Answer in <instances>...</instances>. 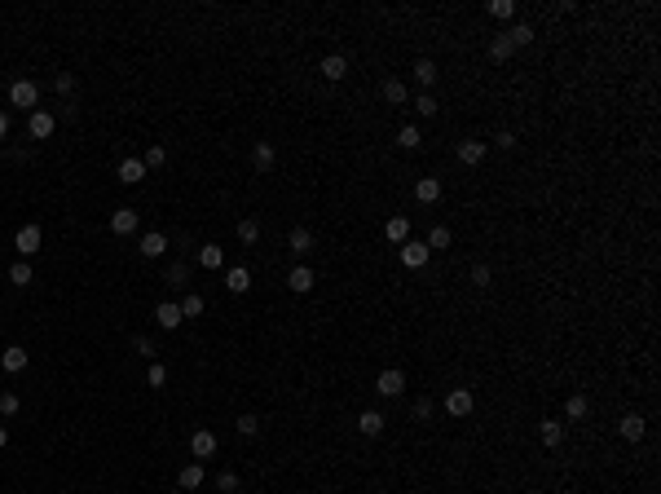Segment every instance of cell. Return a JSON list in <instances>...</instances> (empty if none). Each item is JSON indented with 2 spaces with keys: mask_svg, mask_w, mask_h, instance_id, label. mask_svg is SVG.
Returning <instances> with one entry per match:
<instances>
[{
  "mask_svg": "<svg viewBox=\"0 0 661 494\" xmlns=\"http://www.w3.org/2000/svg\"><path fill=\"white\" fill-rule=\"evenodd\" d=\"M53 89H57V93H71V89H75V76H71V71H57Z\"/></svg>",
  "mask_w": 661,
  "mask_h": 494,
  "instance_id": "bcb514c9",
  "label": "cell"
},
{
  "mask_svg": "<svg viewBox=\"0 0 661 494\" xmlns=\"http://www.w3.org/2000/svg\"><path fill=\"white\" fill-rule=\"evenodd\" d=\"M586 411H591V402H586V393H573L569 402H564V415H569V419H582Z\"/></svg>",
  "mask_w": 661,
  "mask_h": 494,
  "instance_id": "d6a6232c",
  "label": "cell"
},
{
  "mask_svg": "<svg viewBox=\"0 0 661 494\" xmlns=\"http://www.w3.org/2000/svg\"><path fill=\"white\" fill-rule=\"evenodd\" d=\"M251 164H256V173H273V164H278V150H273V141H256V150H251Z\"/></svg>",
  "mask_w": 661,
  "mask_h": 494,
  "instance_id": "7c38bea8",
  "label": "cell"
},
{
  "mask_svg": "<svg viewBox=\"0 0 661 494\" xmlns=\"http://www.w3.org/2000/svg\"><path fill=\"white\" fill-rule=\"evenodd\" d=\"M216 490H221V494H234V490H238V473H221V477H216Z\"/></svg>",
  "mask_w": 661,
  "mask_h": 494,
  "instance_id": "7bdbcfd3",
  "label": "cell"
},
{
  "mask_svg": "<svg viewBox=\"0 0 661 494\" xmlns=\"http://www.w3.org/2000/svg\"><path fill=\"white\" fill-rule=\"evenodd\" d=\"M494 146H498V150H511V146H516V132H507V128H502L498 137H494Z\"/></svg>",
  "mask_w": 661,
  "mask_h": 494,
  "instance_id": "c3c4849f",
  "label": "cell"
},
{
  "mask_svg": "<svg viewBox=\"0 0 661 494\" xmlns=\"http://www.w3.org/2000/svg\"><path fill=\"white\" fill-rule=\"evenodd\" d=\"M256 238H260V225L251 221V216H247V221H238V243H247V247H251Z\"/></svg>",
  "mask_w": 661,
  "mask_h": 494,
  "instance_id": "8d00e7d4",
  "label": "cell"
},
{
  "mask_svg": "<svg viewBox=\"0 0 661 494\" xmlns=\"http://www.w3.org/2000/svg\"><path fill=\"white\" fill-rule=\"evenodd\" d=\"M415 80H419V89H432V84H437V62H432V58H419L415 62Z\"/></svg>",
  "mask_w": 661,
  "mask_h": 494,
  "instance_id": "ffe728a7",
  "label": "cell"
},
{
  "mask_svg": "<svg viewBox=\"0 0 661 494\" xmlns=\"http://www.w3.org/2000/svg\"><path fill=\"white\" fill-rule=\"evenodd\" d=\"M428 256H432L428 243H415V238H406V243H401V265H406V270H424Z\"/></svg>",
  "mask_w": 661,
  "mask_h": 494,
  "instance_id": "8992f818",
  "label": "cell"
},
{
  "mask_svg": "<svg viewBox=\"0 0 661 494\" xmlns=\"http://www.w3.org/2000/svg\"><path fill=\"white\" fill-rule=\"evenodd\" d=\"M199 265H203V270H221V265H225V252L216 247V243H203V247H199Z\"/></svg>",
  "mask_w": 661,
  "mask_h": 494,
  "instance_id": "d4e9b609",
  "label": "cell"
},
{
  "mask_svg": "<svg viewBox=\"0 0 661 494\" xmlns=\"http://www.w3.org/2000/svg\"><path fill=\"white\" fill-rule=\"evenodd\" d=\"M225 287H230V292H234V296H243V292H247V287H251V274L243 270V265H234V270H230V274H225Z\"/></svg>",
  "mask_w": 661,
  "mask_h": 494,
  "instance_id": "cb8c5ba5",
  "label": "cell"
},
{
  "mask_svg": "<svg viewBox=\"0 0 661 494\" xmlns=\"http://www.w3.org/2000/svg\"><path fill=\"white\" fill-rule=\"evenodd\" d=\"M172 494H185V490H172Z\"/></svg>",
  "mask_w": 661,
  "mask_h": 494,
  "instance_id": "816d5d0a",
  "label": "cell"
},
{
  "mask_svg": "<svg viewBox=\"0 0 661 494\" xmlns=\"http://www.w3.org/2000/svg\"><path fill=\"white\" fill-rule=\"evenodd\" d=\"M5 446H9V428L0 424V450H5Z\"/></svg>",
  "mask_w": 661,
  "mask_h": 494,
  "instance_id": "f907efd6",
  "label": "cell"
},
{
  "mask_svg": "<svg viewBox=\"0 0 661 494\" xmlns=\"http://www.w3.org/2000/svg\"><path fill=\"white\" fill-rule=\"evenodd\" d=\"M432 411H437L432 397H419V402H415V419H432Z\"/></svg>",
  "mask_w": 661,
  "mask_h": 494,
  "instance_id": "7dc6e473",
  "label": "cell"
},
{
  "mask_svg": "<svg viewBox=\"0 0 661 494\" xmlns=\"http://www.w3.org/2000/svg\"><path fill=\"white\" fill-rule=\"evenodd\" d=\"M163 279L172 283V287H185V279H190V265H185V261H172V265H167V274H163Z\"/></svg>",
  "mask_w": 661,
  "mask_h": 494,
  "instance_id": "e575fe53",
  "label": "cell"
},
{
  "mask_svg": "<svg viewBox=\"0 0 661 494\" xmlns=\"http://www.w3.org/2000/svg\"><path fill=\"white\" fill-rule=\"evenodd\" d=\"M181 313H185V318H199V313H203V296L190 292V296L181 300Z\"/></svg>",
  "mask_w": 661,
  "mask_h": 494,
  "instance_id": "ab89813d",
  "label": "cell"
},
{
  "mask_svg": "<svg viewBox=\"0 0 661 494\" xmlns=\"http://www.w3.org/2000/svg\"><path fill=\"white\" fill-rule=\"evenodd\" d=\"M0 415H18V393H0Z\"/></svg>",
  "mask_w": 661,
  "mask_h": 494,
  "instance_id": "ee69618b",
  "label": "cell"
},
{
  "mask_svg": "<svg viewBox=\"0 0 661 494\" xmlns=\"http://www.w3.org/2000/svg\"><path fill=\"white\" fill-rule=\"evenodd\" d=\"M383 424H388V419H383L379 411H362V415H357V432H362V437H379Z\"/></svg>",
  "mask_w": 661,
  "mask_h": 494,
  "instance_id": "ac0fdd59",
  "label": "cell"
},
{
  "mask_svg": "<svg viewBox=\"0 0 661 494\" xmlns=\"http://www.w3.org/2000/svg\"><path fill=\"white\" fill-rule=\"evenodd\" d=\"M163 252H167V238H163L159 230L141 234V256H150V261H154V256H163Z\"/></svg>",
  "mask_w": 661,
  "mask_h": 494,
  "instance_id": "44dd1931",
  "label": "cell"
},
{
  "mask_svg": "<svg viewBox=\"0 0 661 494\" xmlns=\"http://www.w3.org/2000/svg\"><path fill=\"white\" fill-rule=\"evenodd\" d=\"M538 437H543V446H551V450H556V446L564 441V424H560V419H543Z\"/></svg>",
  "mask_w": 661,
  "mask_h": 494,
  "instance_id": "603a6c76",
  "label": "cell"
},
{
  "mask_svg": "<svg viewBox=\"0 0 661 494\" xmlns=\"http://www.w3.org/2000/svg\"><path fill=\"white\" fill-rule=\"evenodd\" d=\"M146 173H150V168L141 159H124V164H119V182H124V186H141V182H146Z\"/></svg>",
  "mask_w": 661,
  "mask_h": 494,
  "instance_id": "5bb4252c",
  "label": "cell"
},
{
  "mask_svg": "<svg viewBox=\"0 0 661 494\" xmlns=\"http://www.w3.org/2000/svg\"><path fill=\"white\" fill-rule=\"evenodd\" d=\"M516 49L507 44V35H494V40H489V58H494V62H507Z\"/></svg>",
  "mask_w": 661,
  "mask_h": 494,
  "instance_id": "836d02e7",
  "label": "cell"
},
{
  "mask_svg": "<svg viewBox=\"0 0 661 494\" xmlns=\"http://www.w3.org/2000/svg\"><path fill=\"white\" fill-rule=\"evenodd\" d=\"M467 279H472V287H489V283H494V270H489L485 261H476V265H472V274H467Z\"/></svg>",
  "mask_w": 661,
  "mask_h": 494,
  "instance_id": "d590c367",
  "label": "cell"
},
{
  "mask_svg": "<svg viewBox=\"0 0 661 494\" xmlns=\"http://www.w3.org/2000/svg\"><path fill=\"white\" fill-rule=\"evenodd\" d=\"M397 146H401V150H419V146H424V132H419L415 124H406L401 132H397Z\"/></svg>",
  "mask_w": 661,
  "mask_h": 494,
  "instance_id": "83f0119b",
  "label": "cell"
},
{
  "mask_svg": "<svg viewBox=\"0 0 661 494\" xmlns=\"http://www.w3.org/2000/svg\"><path fill=\"white\" fill-rule=\"evenodd\" d=\"M0 367L9 371V376H18V371H27V349H18V344H9L5 353H0Z\"/></svg>",
  "mask_w": 661,
  "mask_h": 494,
  "instance_id": "e0dca14e",
  "label": "cell"
},
{
  "mask_svg": "<svg viewBox=\"0 0 661 494\" xmlns=\"http://www.w3.org/2000/svg\"><path fill=\"white\" fill-rule=\"evenodd\" d=\"M415 111H419V115H424V119H428V115H437V98H432V93H419V102H415Z\"/></svg>",
  "mask_w": 661,
  "mask_h": 494,
  "instance_id": "60d3db41",
  "label": "cell"
},
{
  "mask_svg": "<svg viewBox=\"0 0 661 494\" xmlns=\"http://www.w3.org/2000/svg\"><path fill=\"white\" fill-rule=\"evenodd\" d=\"M176 481H181V490H199V486H203V464H199V459H194V464H185Z\"/></svg>",
  "mask_w": 661,
  "mask_h": 494,
  "instance_id": "484cf974",
  "label": "cell"
},
{
  "mask_svg": "<svg viewBox=\"0 0 661 494\" xmlns=\"http://www.w3.org/2000/svg\"><path fill=\"white\" fill-rule=\"evenodd\" d=\"M383 234H388V243H406V238H410V221H406V216H388Z\"/></svg>",
  "mask_w": 661,
  "mask_h": 494,
  "instance_id": "7402d4cb",
  "label": "cell"
},
{
  "mask_svg": "<svg viewBox=\"0 0 661 494\" xmlns=\"http://www.w3.org/2000/svg\"><path fill=\"white\" fill-rule=\"evenodd\" d=\"M27 132H31V141H44V137H53V115H49V111H31V119H27Z\"/></svg>",
  "mask_w": 661,
  "mask_h": 494,
  "instance_id": "30bf717a",
  "label": "cell"
},
{
  "mask_svg": "<svg viewBox=\"0 0 661 494\" xmlns=\"http://www.w3.org/2000/svg\"><path fill=\"white\" fill-rule=\"evenodd\" d=\"M415 199L419 203H437L441 199V182H437V177H419V182H415Z\"/></svg>",
  "mask_w": 661,
  "mask_h": 494,
  "instance_id": "d6986e66",
  "label": "cell"
},
{
  "mask_svg": "<svg viewBox=\"0 0 661 494\" xmlns=\"http://www.w3.org/2000/svg\"><path fill=\"white\" fill-rule=\"evenodd\" d=\"M14 247H18V256H22V261L35 256V252H40V225H22V230L14 234Z\"/></svg>",
  "mask_w": 661,
  "mask_h": 494,
  "instance_id": "5b68a950",
  "label": "cell"
},
{
  "mask_svg": "<svg viewBox=\"0 0 661 494\" xmlns=\"http://www.w3.org/2000/svg\"><path fill=\"white\" fill-rule=\"evenodd\" d=\"M111 230L115 234H132L137 230V208H115L111 212Z\"/></svg>",
  "mask_w": 661,
  "mask_h": 494,
  "instance_id": "2e32d148",
  "label": "cell"
},
{
  "mask_svg": "<svg viewBox=\"0 0 661 494\" xmlns=\"http://www.w3.org/2000/svg\"><path fill=\"white\" fill-rule=\"evenodd\" d=\"M454 243V234H450V225H437V230L428 234V252H446Z\"/></svg>",
  "mask_w": 661,
  "mask_h": 494,
  "instance_id": "f1b7e54d",
  "label": "cell"
},
{
  "mask_svg": "<svg viewBox=\"0 0 661 494\" xmlns=\"http://www.w3.org/2000/svg\"><path fill=\"white\" fill-rule=\"evenodd\" d=\"M9 128H14V119H9L5 111H0V141H5V137H9Z\"/></svg>",
  "mask_w": 661,
  "mask_h": 494,
  "instance_id": "681fc988",
  "label": "cell"
},
{
  "mask_svg": "<svg viewBox=\"0 0 661 494\" xmlns=\"http://www.w3.org/2000/svg\"><path fill=\"white\" fill-rule=\"evenodd\" d=\"M485 14H489V18H498V22H507V18H516V5H511V0H489V5H485Z\"/></svg>",
  "mask_w": 661,
  "mask_h": 494,
  "instance_id": "f546056e",
  "label": "cell"
},
{
  "mask_svg": "<svg viewBox=\"0 0 661 494\" xmlns=\"http://www.w3.org/2000/svg\"><path fill=\"white\" fill-rule=\"evenodd\" d=\"M472 406H476L472 389H450V393H446V411H450L454 419H467V415H472Z\"/></svg>",
  "mask_w": 661,
  "mask_h": 494,
  "instance_id": "7a4b0ae2",
  "label": "cell"
},
{
  "mask_svg": "<svg viewBox=\"0 0 661 494\" xmlns=\"http://www.w3.org/2000/svg\"><path fill=\"white\" fill-rule=\"evenodd\" d=\"M485 150H489V146H485V141H480V137H467V141H459V164L476 168L480 159H485Z\"/></svg>",
  "mask_w": 661,
  "mask_h": 494,
  "instance_id": "8fae6325",
  "label": "cell"
},
{
  "mask_svg": "<svg viewBox=\"0 0 661 494\" xmlns=\"http://www.w3.org/2000/svg\"><path fill=\"white\" fill-rule=\"evenodd\" d=\"M234 428H238V437H256V432H260V419H256V415H238Z\"/></svg>",
  "mask_w": 661,
  "mask_h": 494,
  "instance_id": "74e56055",
  "label": "cell"
},
{
  "mask_svg": "<svg viewBox=\"0 0 661 494\" xmlns=\"http://www.w3.org/2000/svg\"><path fill=\"white\" fill-rule=\"evenodd\" d=\"M216 446H221V437H216L212 428H199L194 437H190V455H194V459H212Z\"/></svg>",
  "mask_w": 661,
  "mask_h": 494,
  "instance_id": "277c9868",
  "label": "cell"
},
{
  "mask_svg": "<svg viewBox=\"0 0 661 494\" xmlns=\"http://www.w3.org/2000/svg\"><path fill=\"white\" fill-rule=\"evenodd\" d=\"M31 279H35V274H31V265H27V261L9 265V283H14V287H31Z\"/></svg>",
  "mask_w": 661,
  "mask_h": 494,
  "instance_id": "1f68e13d",
  "label": "cell"
},
{
  "mask_svg": "<svg viewBox=\"0 0 661 494\" xmlns=\"http://www.w3.org/2000/svg\"><path fill=\"white\" fill-rule=\"evenodd\" d=\"M141 164H146V168H163V164H167V150H163V146H150Z\"/></svg>",
  "mask_w": 661,
  "mask_h": 494,
  "instance_id": "b9f144b4",
  "label": "cell"
},
{
  "mask_svg": "<svg viewBox=\"0 0 661 494\" xmlns=\"http://www.w3.org/2000/svg\"><path fill=\"white\" fill-rule=\"evenodd\" d=\"M375 393H379V397H401V393H406V376H401L397 367L379 371V380H375Z\"/></svg>",
  "mask_w": 661,
  "mask_h": 494,
  "instance_id": "3957f363",
  "label": "cell"
},
{
  "mask_svg": "<svg viewBox=\"0 0 661 494\" xmlns=\"http://www.w3.org/2000/svg\"><path fill=\"white\" fill-rule=\"evenodd\" d=\"M132 349H137L141 358H154V353H159V349H154V340H150V335H137V340H132Z\"/></svg>",
  "mask_w": 661,
  "mask_h": 494,
  "instance_id": "f6af8a7d",
  "label": "cell"
},
{
  "mask_svg": "<svg viewBox=\"0 0 661 494\" xmlns=\"http://www.w3.org/2000/svg\"><path fill=\"white\" fill-rule=\"evenodd\" d=\"M287 247H291V256H309V252H314V230L296 225V230H291V238H287Z\"/></svg>",
  "mask_w": 661,
  "mask_h": 494,
  "instance_id": "9a60e30c",
  "label": "cell"
},
{
  "mask_svg": "<svg viewBox=\"0 0 661 494\" xmlns=\"http://www.w3.org/2000/svg\"><path fill=\"white\" fill-rule=\"evenodd\" d=\"M507 44H511V49H525V44H534V27H529V22H516V27L507 31Z\"/></svg>",
  "mask_w": 661,
  "mask_h": 494,
  "instance_id": "4316f807",
  "label": "cell"
},
{
  "mask_svg": "<svg viewBox=\"0 0 661 494\" xmlns=\"http://www.w3.org/2000/svg\"><path fill=\"white\" fill-rule=\"evenodd\" d=\"M318 76H322V80H331V84H335V80H344V76H348V58H344V53H327V58L318 62Z\"/></svg>",
  "mask_w": 661,
  "mask_h": 494,
  "instance_id": "52a82bcc",
  "label": "cell"
},
{
  "mask_svg": "<svg viewBox=\"0 0 661 494\" xmlns=\"http://www.w3.org/2000/svg\"><path fill=\"white\" fill-rule=\"evenodd\" d=\"M154 322H159L163 331H176L185 322V313H181V305H172V300H163L159 309H154Z\"/></svg>",
  "mask_w": 661,
  "mask_h": 494,
  "instance_id": "9c48e42d",
  "label": "cell"
},
{
  "mask_svg": "<svg viewBox=\"0 0 661 494\" xmlns=\"http://www.w3.org/2000/svg\"><path fill=\"white\" fill-rule=\"evenodd\" d=\"M9 102L22 106V111H35V106H40V84L35 80H14L9 84Z\"/></svg>",
  "mask_w": 661,
  "mask_h": 494,
  "instance_id": "6da1fadb",
  "label": "cell"
},
{
  "mask_svg": "<svg viewBox=\"0 0 661 494\" xmlns=\"http://www.w3.org/2000/svg\"><path fill=\"white\" fill-rule=\"evenodd\" d=\"M146 384H150V389H163V384H167V367H163V362H154V367L146 371Z\"/></svg>",
  "mask_w": 661,
  "mask_h": 494,
  "instance_id": "f35d334b",
  "label": "cell"
},
{
  "mask_svg": "<svg viewBox=\"0 0 661 494\" xmlns=\"http://www.w3.org/2000/svg\"><path fill=\"white\" fill-rule=\"evenodd\" d=\"M617 432H622L626 441H644L648 424H644V415H622V419H617Z\"/></svg>",
  "mask_w": 661,
  "mask_h": 494,
  "instance_id": "4fadbf2b",
  "label": "cell"
},
{
  "mask_svg": "<svg viewBox=\"0 0 661 494\" xmlns=\"http://www.w3.org/2000/svg\"><path fill=\"white\" fill-rule=\"evenodd\" d=\"M383 102H388V106H401V102H406V84H401V80H383Z\"/></svg>",
  "mask_w": 661,
  "mask_h": 494,
  "instance_id": "4dcf8cb0",
  "label": "cell"
},
{
  "mask_svg": "<svg viewBox=\"0 0 661 494\" xmlns=\"http://www.w3.org/2000/svg\"><path fill=\"white\" fill-rule=\"evenodd\" d=\"M314 283H318V274L309 270V265H296L291 274H287V287H291L296 296H305V292H314Z\"/></svg>",
  "mask_w": 661,
  "mask_h": 494,
  "instance_id": "ba28073f",
  "label": "cell"
}]
</instances>
